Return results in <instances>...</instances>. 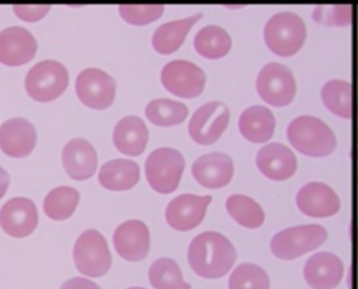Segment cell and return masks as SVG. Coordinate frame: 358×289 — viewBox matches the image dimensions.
Wrapping results in <instances>:
<instances>
[{
    "label": "cell",
    "instance_id": "cell-38",
    "mask_svg": "<svg viewBox=\"0 0 358 289\" xmlns=\"http://www.w3.org/2000/svg\"><path fill=\"white\" fill-rule=\"evenodd\" d=\"M127 289H144V288H138V286H131V288H127Z\"/></svg>",
    "mask_w": 358,
    "mask_h": 289
},
{
    "label": "cell",
    "instance_id": "cell-3",
    "mask_svg": "<svg viewBox=\"0 0 358 289\" xmlns=\"http://www.w3.org/2000/svg\"><path fill=\"white\" fill-rule=\"evenodd\" d=\"M306 27L303 20L292 11H280L264 25V42L278 56H292L303 46Z\"/></svg>",
    "mask_w": 358,
    "mask_h": 289
},
{
    "label": "cell",
    "instance_id": "cell-23",
    "mask_svg": "<svg viewBox=\"0 0 358 289\" xmlns=\"http://www.w3.org/2000/svg\"><path fill=\"white\" fill-rule=\"evenodd\" d=\"M241 134L250 142L263 144L267 142L275 128V119L271 110L262 105H253L246 108L238 121Z\"/></svg>",
    "mask_w": 358,
    "mask_h": 289
},
{
    "label": "cell",
    "instance_id": "cell-16",
    "mask_svg": "<svg viewBox=\"0 0 358 289\" xmlns=\"http://www.w3.org/2000/svg\"><path fill=\"white\" fill-rule=\"evenodd\" d=\"M344 275V264L330 251H319L308 258L303 278L312 289H336Z\"/></svg>",
    "mask_w": 358,
    "mask_h": 289
},
{
    "label": "cell",
    "instance_id": "cell-33",
    "mask_svg": "<svg viewBox=\"0 0 358 289\" xmlns=\"http://www.w3.org/2000/svg\"><path fill=\"white\" fill-rule=\"evenodd\" d=\"M120 17L131 25H145L158 20L164 14L162 4H120Z\"/></svg>",
    "mask_w": 358,
    "mask_h": 289
},
{
    "label": "cell",
    "instance_id": "cell-24",
    "mask_svg": "<svg viewBox=\"0 0 358 289\" xmlns=\"http://www.w3.org/2000/svg\"><path fill=\"white\" fill-rule=\"evenodd\" d=\"M140 179V168L126 158L105 162L98 173L99 184L110 191H124L134 187Z\"/></svg>",
    "mask_w": 358,
    "mask_h": 289
},
{
    "label": "cell",
    "instance_id": "cell-9",
    "mask_svg": "<svg viewBox=\"0 0 358 289\" xmlns=\"http://www.w3.org/2000/svg\"><path fill=\"white\" fill-rule=\"evenodd\" d=\"M229 123V109L224 102L211 101L192 114L187 131L192 140L200 145L214 144Z\"/></svg>",
    "mask_w": 358,
    "mask_h": 289
},
{
    "label": "cell",
    "instance_id": "cell-2",
    "mask_svg": "<svg viewBox=\"0 0 358 289\" xmlns=\"http://www.w3.org/2000/svg\"><path fill=\"white\" fill-rule=\"evenodd\" d=\"M287 138L298 152L313 158L329 156L337 148L333 130L323 120L310 114L291 120L287 127Z\"/></svg>",
    "mask_w": 358,
    "mask_h": 289
},
{
    "label": "cell",
    "instance_id": "cell-36",
    "mask_svg": "<svg viewBox=\"0 0 358 289\" xmlns=\"http://www.w3.org/2000/svg\"><path fill=\"white\" fill-rule=\"evenodd\" d=\"M60 289H101V286L96 285L91 279L76 276V278H70L66 282H63Z\"/></svg>",
    "mask_w": 358,
    "mask_h": 289
},
{
    "label": "cell",
    "instance_id": "cell-6",
    "mask_svg": "<svg viewBox=\"0 0 358 289\" xmlns=\"http://www.w3.org/2000/svg\"><path fill=\"white\" fill-rule=\"evenodd\" d=\"M25 91L38 102H50L59 98L69 85V71L57 60H42L31 67L25 75Z\"/></svg>",
    "mask_w": 358,
    "mask_h": 289
},
{
    "label": "cell",
    "instance_id": "cell-35",
    "mask_svg": "<svg viewBox=\"0 0 358 289\" xmlns=\"http://www.w3.org/2000/svg\"><path fill=\"white\" fill-rule=\"evenodd\" d=\"M13 10H14L15 15L18 18H21L22 21L35 22V21H39L41 18H43L49 13L50 6L49 4H31V6L15 4V6H13Z\"/></svg>",
    "mask_w": 358,
    "mask_h": 289
},
{
    "label": "cell",
    "instance_id": "cell-14",
    "mask_svg": "<svg viewBox=\"0 0 358 289\" xmlns=\"http://www.w3.org/2000/svg\"><path fill=\"white\" fill-rule=\"evenodd\" d=\"M38 209L32 200L14 197L0 208V226L13 237H27L38 226Z\"/></svg>",
    "mask_w": 358,
    "mask_h": 289
},
{
    "label": "cell",
    "instance_id": "cell-5",
    "mask_svg": "<svg viewBox=\"0 0 358 289\" xmlns=\"http://www.w3.org/2000/svg\"><path fill=\"white\" fill-rule=\"evenodd\" d=\"M183 170V155L171 147L157 148L145 159L147 181L161 194H169L178 188Z\"/></svg>",
    "mask_w": 358,
    "mask_h": 289
},
{
    "label": "cell",
    "instance_id": "cell-8",
    "mask_svg": "<svg viewBox=\"0 0 358 289\" xmlns=\"http://www.w3.org/2000/svg\"><path fill=\"white\" fill-rule=\"evenodd\" d=\"M256 89L260 98L271 106H285L292 102L296 82L292 71L281 63H267L256 78Z\"/></svg>",
    "mask_w": 358,
    "mask_h": 289
},
{
    "label": "cell",
    "instance_id": "cell-31",
    "mask_svg": "<svg viewBox=\"0 0 358 289\" xmlns=\"http://www.w3.org/2000/svg\"><path fill=\"white\" fill-rule=\"evenodd\" d=\"M148 281L154 289H190L183 279L180 267L169 257L157 258L148 269Z\"/></svg>",
    "mask_w": 358,
    "mask_h": 289
},
{
    "label": "cell",
    "instance_id": "cell-11",
    "mask_svg": "<svg viewBox=\"0 0 358 289\" xmlns=\"http://www.w3.org/2000/svg\"><path fill=\"white\" fill-rule=\"evenodd\" d=\"M76 94L85 106L102 110L109 108L115 101L116 81L106 71L88 67L77 75Z\"/></svg>",
    "mask_w": 358,
    "mask_h": 289
},
{
    "label": "cell",
    "instance_id": "cell-4",
    "mask_svg": "<svg viewBox=\"0 0 358 289\" xmlns=\"http://www.w3.org/2000/svg\"><path fill=\"white\" fill-rule=\"evenodd\" d=\"M326 239L327 230L322 225H296L277 232L270 240V250L280 260H295L320 247Z\"/></svg>",
    "mask_w": 358,
    "mask_h": 289
},
{
    "label": "cell",
    "instance_id": "cell-21",
    "mask_svg": "<svg viewBox=\"0 0 358 289\" xmlns=\"http://www.w3.org/2000/svg\"><path fill=\"white\" fill-rule=\"evenodd\" d=\"M62 163L66 173L74 180L90 179L98 166V156L94 145L85 138H71L63 147Z\"/></svg>",
    "mask_w": 358,
    "mask_h": 289
},
{
    "label": "cell",
    "instance_id": "cell-37",
    "mask_svg": "<svg viewBox=\"0 0 358 289\" xmlns=\"http://www.w3.org/2000/svg\"><path fill=\"white\" fill-rule=\"evenodd\" d=\"M8 184H10V176L8 173L0 166V200L3 198V195L6 194L7 188H8Z\"/></svg>",
    "mask_w": 358,
    "mask_h": 289
},
{
    "label": "cell",
    "instance_id": "cell-19",
    "mask_svg": "<svg viewBox=\"0 0 358 289\" xmlns=\"http://www.w3.org/2000/svg\"><path fill=\"white\" fill-rule=\"evenodd\" d=\"M36 144V130L24 117H11L0 126V149L11 158L28 156Z\"/></svg>",
    "mask_w": 358,
    "mask_h": 289
},
{
    "label": "cell",
    "instance_id": "cell-12",
    "mask_svg": "<svg viewBox=\"0 0 358 289\" xmlns=\"http://www.w3.org/2000/svg\"><path fill=\"white\" fill-rule=\"evenodd\" d=\"M211 195L180 194L169 201L165 209V219L171 228L179 232H187L201 223L210 205Z\"/></svg>",
    "mask_w": 358,
    "mask_h": 289
},
{
    "label": "cell",
    "instance_id": "cell-34",
    "mask_svg": "<svg viewBox=\"0 0 358 289\" xmlns=\"http://www.w3.org/2000/svg\"><path fill=\"white\" fill-rule=\"evenodd\" d=\"M313 18L323 25L344 27L352 21L351 6H317L313 11Z\"/></svg>",
    "mask_w": 358,
    "mask_h": 289
},
{
    "label": "cell",
    "instance_id": "cell-20",
    "mask_svg": "<svg viewBox=\"0 0 358 289\" xmlns=\"http://www.w3.org/2000/svg\"><path fill=\"white\" fill-rule=\"evenodd\" d=\"M196 181L206 188H221L234 176V161L224 152H210L199 156L192 165Z\"/></svg>",
    "mask_w": 358,
    "mask_h": 289
},
{
    "label": "cell",
    "instance_id": "cell-17",
    "mask_svg": "<svg viewBox=\"0 0 358 289\" xmlns=\"http://www.w3.org/2000/svg\"><path fill=\"white\" fill-rule=\"evenodd\" d=\"M256 166L267 179L282 181L294 176L298 168V161L295 154L287 145L270 142L257 151Z\"/></svg>",
    "mask_w": 358,
    "mask_h": 289
},
{
    "label": "cell",
    "instance_id": "cell-1",
    "mask_svg": "<svg viewBox=\"0 0 358 289\" xmlns=\"http://www.w3.org/2000/svg\"><path fill=\"white\" fill-rule=\"evenodd\" d=\"M187 261L196 275L217 279L229 272L236 261V250L228 237L208 230L197 235L189 244Z\"/></svg>",
    "mask_w": 358,
    "mask_h": 289
},
{
    "label": "cell",
    "instance_id": "cell-15",
    "mask_svg": "<svg viewBox=\"0 0 358 289\" xmlns=\"http://www.w3.org/2000/svg\"><path fill=\"white\" fill-rule=\"evenodd\" d=\"M113 246L117 254L127 261H141L150 251L148 226L138 219L120 223L113 233Z\"/></svg>",
    "mask_w": 358,
    "mask_h": 289
},
{
    "label": "cell",
    "instance_id": "cell-32",
    "mask_svg": "<svg viewBox=\"0 0 358 289\" xmlns=\"http://www.w3.org/2000/svg\"><path fill=\"white\" fill-rule=\"evenodd\" d=\"M229 289H270L267 272L257 264L242 262L234 268L228 279Z\"/></svg>",
    "mask_w": 358,
    "mask_h": 289
},
{
    "label": "cell",
    "instance_id": "cell-18",
    "mask_svg": "<svg viewBox=\"0 0 358 289\" xmlns=\"http://www.w3.org/2000/svg\"><path fill=\"white\" fill-rule=\"evenodd\" d=\"M36 50V39L28 29L14 25L0 31V63L22 66L35 57Z\"/></svg>",
    "mask_w": 358,
    "mask_h": 289
},
{
    "label": "cell",
    "instance_id": "cell-13",
    "mask_svg": "<svg viewBox=\"0 0 358 289\" xmlns=\"http://www.w3.org/2000/svg\"><path fill=\"white\" fill-rule=\"evenodd\" d=\"M298 209L310 218H327L340 211L337 193L326 183L309 181L303 184L295 197Z\"/></svg>",
    "mask_w": 358,
    "mask_h": 289
},
{
    "label": "cell",
    "instance_id": "cell-22",
    "mask_svg": "<svg viewBox=\"0 0 358 289\" xmlns=\"http://www.w3.org/2000/svg\"><path fill=\"white\" fill-rule=\"evenodd\" d=\"M148 142V128L138 116H124L113 128V144L119 152L129 156H138Z\"/></svg>",
    "mask_w": 358,
    "mask_h": 289
},
{
    "label": "cell",
    "instance_id": "cell-30",
    "mask_svg": "<svg viewBox=\"0 0 358 289\" xmlns=\"http://www.w3.org/2000/svg\"><path fill=\"white\" fill-rule=\"evenodd\" d=\"M145 117L155 126L169 127L185 121L189 109L185 103L168 98L152 99L145 106Z\"/></svg>",
    "mask_w": 358,
    "mask_h": 289
},
{
    "label": "cell",
    "instance_id": "cell-25",
    "mask_svg": "<svg viewBox=\"0 0 358 289\" xmlns=\"http://www.w3.org/2000/svg\"><path fill=\"white\" fill-rule=\"evenodd\" d=\"M203 17L201 13L192 14L186 18L161 24L152 35V47L161 54H171L185 42L190 28Z\"/></svg>",
    "mask_w": 358,
    "mask_h": 289
},
{
    "label": "cell",
    "instance_id": "cell-26",
    "mask_svg": "<svg viewBox=\"0 0 358 289\" xmlns=\"http://www.w3.org/2000/svg\"><path fill=\"white\" fill-rule=\"evenodd\" d=\"M193 45L200 56L207 59H221L229 52L232 39L222 27L211 24L197 31Z\"/></svg>",
    "mask_w": 358,
    "mask_h": 289
},
{
    "label": "cell",
    "instance_id": "cell-10",
    "mask_svg": "<svg viewBox=\"0 0 358 289\" xmlns=\"http://www.w3.org/2000/svg\"><path fill=\"white\" fill-rule=\"evenodd\" d=\"M161 82L179 98H196L206 85V73L189 60H172L161 70Z\"/></svg>",
    "mask_w": 358,
    "mask_h": 289
},
{
    "label": "cell",
    "instance_id": "cell-28",
    "mask_svg": "<svg viewBox=\"0 0 358 289\" xmlns=\"http://www.w3.org/2000/svg\"><path fill=\"white\" fill-rule=\"evenodd\" d=\"M322 102L336 116L352 117V85L344 80H330L322 87Z\"/></svg>",
    "mask_w": 358,
    "mask_h": 289
},
{
    "label": "cell",
    "instance_id": "cell-27",
    "mask_svg": "<svg viewBox=\"0 0 358 289\" xmlns=\"http://www.w3.org/2000/svg\"><path fill=\"white\" fill-rule=\"evenodd\" d=\"M225 208L236 223L248 229L260 228L266 219L262 205L245 194H231L225 201Z\"/></svg>",
    "mask_w": 358,
    "mask_h": 289
},
{
    "label": "cell",
    "instance_id": "cell-7",
    "mask_svg": "<svg viewBox=\"0 0 358 289\" xmlns=\"http://www.w3.org/2000/svg\"><path fill=\"white\" fill-rule=\"evenodd\" d=\"M73 258L77 269L91 278L105 275L112 264V255L102 233L95 229L84 230L76 240Z\"/></svg>",
    "mask_w": 358,
    "mask_h": 289
},
{
    "label": "cell",
    "instance_id": "cell-29",
    "mask_svg": "<svg viewBox=\"0 0 358 289\" xmlns=\"http://www.w3.org/2000/svg\"><path fill=\"white\" fill-rule=\"evenodd\" d=\"M80 201V193L70 186H57L43 198V211L53 221H64L73 215Z\"/></svg>",
    "mask_w": 358,
    "mask_h": 289
}]
</instances>
